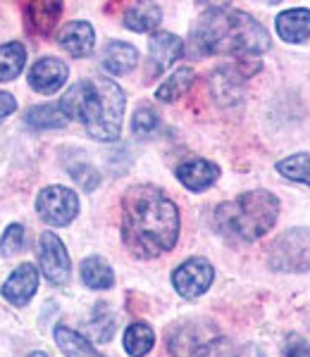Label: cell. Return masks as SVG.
<instances>
[{
	"label": "cell",
	"instance_id": "obj_1",
	"mask_svg": "<svg viewBox=\"0 0 310 357\" xmlns=\"http://www.w3.org/2000/svg\"><path fill=\"white\" fill-rule=\"evenodd\" d=\"M122 238L139 257L163 255L179 238V210L160 188H131L122 200Z\"/></svg>",
	"mask_w": 310,
	"mask_h": 357
},
{
	"label": "cell",
	"instance_id": "obj_2",
	"mask_svg": "<svg viewBox=\"0 0 310 357\" xmlns=\"http://www.w3.org/2000/svg\"><path fill=\"white\" fill-rule=\"evenodd\" d=\"M193 45L200 55H260L270 48L265 26L234 8H210L193 29Z\"/></svg>",
	"mask_w": 310,
	"mask_h": 357
},
{
	"label": "cell",
	"instance_id": "obj_3",
	"mask_svg": "<svg viewBox=\"0 0 310 357\" xmlns=\"http://www.w3.org/2000/svg\"><path fill=\"white\" fill-rule=\"evenodd\" d=\"M67 119H79L96 141H117L124 117V93L110 79H84L60 100Z\"/></svg>",
	"mask_w": 310,
	"mask_h": 357
},
{
	"label": "cell",
	"instance_id": "obj_4",
	"mask_svg": "<svg viewBox=\"0 0 310 357\" xmlns=\"http://www.w3.org/2000/svg\"><path fill=\"white\" fill-rule=\"evenodd\" d=\"M279 200L267 191H249L215 210V224L222 234L239 241H256L274 227Z\"/></svg>",
	"mask_w": 310,
	"mask_h": 357
},
{
	"label": "cell",
	"instance_id": "obj_5",
	"mask_svg": "<svg viewBox=\"0 0 310 357\" xmlns=\"http://www.w3.org/2000/svg\"><path fill=\"white\" fill-rule=\"evenodd\" d=\"M272 267L306 272L310 267V229H291L272 245Z\"/></svg>",
	"mask_w": 310,
	"mask_h": 357
},
{
	"label": "cell",
	"instance_id": "obj_6",
	"mask_svg": "<svg viewBox=\"0 0 310 357\" xmlns=\"http://www.w3.org/2000/svg\"><path fill=\"white\" fill-rule=\"evenodd\" d=\"M168 345L175 357H212L220 348V338L200 324H184L170 333Z\"/></svg>",
	"mask_w": 310,
	"mask_h": 357
},
{
	"label": "cell",
	"instance_id": "obj_7",
	"mask_svg": "<svg viewBox=\"0 0 310 357\" xmlns=\"http://www.w3.org/2000/svg\"><path fill=\"white\" fill-rule=\"evenodd\" d=\"M36 210L43 222L53 224V227H65L70 224L79 212V198L72 188L65 186H48L38 193Z\"/></svg>",
	"mask_w": 310,
	"mask_h": 357
},
{
	"label": "cell",
	"instance_id": "obj_8",
	"mask_svg": "<svg viewBox=\"0 0 310 357\" xmlns=\"http://www.w3.org/2000/svg\"><path fill=\"white\" fill-rule=\"evenodd\" d=\"M212 279H215V269L203 257H191L175 269L172 274V284L179 296L184 298H198L210 289Z\"/></svg>",
	"mask_w": 310,
	"mask_h": 357
},
{
	"label": "cell",
	"instance_id": "obj_9",
	"mask_svg": "<svg viewBox=\"0 0 310 357\" xmlns=\"http://www.w3.org/2000/svg\"><path fill=\"white\" fill-rule=\"evenodd\" d=\"M38 264L50 284L62 286L70 279V255L53 231H43L38 238Z\"/></svg>",
	"mask_w": 310,
	"mask_h": 357
},
{
	"label": "cell",
	"instance_id": "obj_10",
	"mask_svg": "<svg viewBox=\"0 0 310 357\" xmlns=\"http://www.w3.org/2000/svg\"><path fill=\"white\" fill-rule=\"evenodd\" d=\"M67 74H70V69H67L62 60H57V57H43V60L34 62V67L29 69V86L36 93L53 96L55 91H60L65 86Z\"/></svg>",
	"mask_w": 310,
	"mask_h": 357
},
{
	"label": "cell",
	"instance_id": "obj_11",
	"mask_svg": "<svg viewBox=\"0 0 310 357\" xmlns=\"http://www.w3.org/2000/svg\"><path fill=\"white\" fill-rule=\"evenodd\" d=\"M184 53V43L179 36L168 31L153 33L151 41H148V60H151V77H158L165 69L175 65Z\"/></svg>",
	"mask_w": 310,
	"mask_h": 357
},
{
	"label": "cell",
	"instance_id": "obj_12",
	"mask_svg": "<svg viewBox=\"0 0 310 357\" xmlns=\"http://www.w3.org/2000/svg\"><path fill=\"white\" fill-rule=\"evenodd\" d=\"M36 289H38V272L34 264L27 262V264H20V267L10 274V279L5 281V286H3V296L8 298L15 307H24L34 298Z\"/></svg>",
	"mask_w": 310,
	"mask_h": 357
},
{
	"label": "cell",
	"instance_id": "obj_13",
	"mask_svg": "<svg viewBox=\"0 0 310 357\" xmlns=\"http://www.w3.org/2000/svg\"><path fill=\"white\" fill-rule=\"evenodd\" d=\"M217 176H220V167L215 162H208V160H203V158L186 160V162H182L179 169H177V178L193 193H200V191H205V188H210L212 183L217 181Z\"/></svg>",
	"mask_w": 310,
	"mask_h": 357
},
{
	"label": "cell",
	"instance_id": "obj_14",
	"mask_svg": "<svg viewBox=\"0 0 310 357\" xmlns=\"http://www.w3.org/2000/svg\"><path fill=\"white\" fill-rule=\"evenodd\" d=\"M96 43L94 26L89 22H70L60 33V45L67 50L72 57H86L91 55Z\"/></svg>",
	"mask_w": 310,
	"mask_h": 357
},
{
	"label": "cell",
	"instance_id": "obj_15",
	"mask_svg": "<svg viewBox=\"0 0 310 357\" xmlns=\"http://www.w3.org/2000/svg\"><path fill=\"white\" fill-rule=\"evenodd\" d=\"M277 33L286 43H301L310 38V10L294 8L277 17Z\"/></svg>",
	"mask_w": 310,
	"mask_h": 357
},
{
	"label": "cell",
	"instance_id": "obj_16",
	"mask_svg": "<svg viewBox=\"0 0 310 357\" xmlns=\"http://www.w3.org/2000/svg\"><path fill=\"white\" fill-rule=\"evenodd\" d=\"M62 15L60 3H29L24 8L27 29L36 36H48Z\"/></svg>",
	"mask_w": 310,
	"mask_h": 357
},
{
	"label": "cell",
	"instance_id": "obj_17",
	"mask_svg": "<svg viewBox=\"0 0 310 357\" xmlns=\"http://www.w3.org/2000/svg\"><path fill=\"white\" fill-rule=\"evenodd\" d=\"M139 62V50L129 43L110 41L103 48V67L110 74H127Z\"/></svg>",
	"mask_w": 310,
	"mask_h": 357
},
{
	"label": "cell",
	"instance_id": "obj_18",
	"mask_svg": "<svg viewBox=\"0 0 310 357\" xmlns=\"http://www.w3.org/2000/svg\"><path fill=\"white\" fill-rule=\"evenodd\" d=\"M163 20V10L155 3H134L124 10V26L131 31H153Z\"/></svg>",
	"mask_w": 310,
	"mask_h": 357
},
{
	"label": "cell",
	"instance_id": "obj_19",
	"mask_svg": "<svg viewBox=\"0 0 310 357\" xmlns=\"http://www.w3.org/2000/svg\"><path fill=\"white\" fill-rule=\"evenodd\" d=\"M55 341L67 357H105V355H101L89 341H86L82 333L72 331L70 326H62V324L57 326Z\"/></svg>",
	"mask_w": 310,
	"mask_h": 357
},
{
	"label": "cell",
	"instance_id": "obj_20",
	"mask_svg": "<svg viewBox=\"0 0 310 357\" xmlns=\"http://www.w3.org/2000/svg\"><path fill=\"white\" fill-rule=\"evenodd\" d=\"M82 281L94 291H105L115 284L112 267L103 257H86L82 262Z\"/></svg>",
	"mask_w": 310,
	"mask_h": 357
},
{
	"label": "cell",
	"instance_id": "obj_21",
	"mask_svg": "<svg viewBox=\"0 0 310 357\" xmlns=\"http://www.w3.org/2000/svg\"><path fill=\"white\" fill-rule=\"evenodd\" d=\"M27 65V48L24 43H5L0 45V82H13Z\"/></svg>",
	"mask_w": 310,
	"mask_h": 357
},
{
	"label": "cell",
	"instance_id": "obj_22",
	"mask_svg": "<svg viewBox=\"0 0 310 357\" xmlns=\"http://www.w3.org/2000/svg\"><path fill=\"white\" fill-rule=\"evenodd\" d=\"M67 114L62 112L60 102L57 105H38V107H31V110L27 112V124L31 126V129H38V131H45V129H62V126H67Z\"/></svg>",
	"mask_w": 310,
	"mask_h": 357
},
{
	"label": "cell",
	"instance_id": "obj_23",
	"mask_svg": "<svg viewBox=\"0 0 310 357\" xmlns=\"http://www.w3.org/2000/svg\"><path fill=\"white\" fill-rule=\"evenodd\" d=\"M193 79H196V72H193L191 67L177 69V72L172 74L168 82L158 86L155 96H158V100H163V102H175V100H179V98H182L184 93H186L189 89H191Z\"/></svg>",
	"mask_w": 310,
	"mask_h": 357
},
{
	"label": "cell",
	"instance_id": "obj_24",
	"mask_svg": "<svg viewBox=\"0 0 310 357\" xmlns=\"http://www.w3.org/2000/svg\"><path fill=\"white\" fill-rule=\"evenodd\" d=\"M155 345V333L148 324L143 321H136L131 324L127 331H124V350L131 357H143L151 353V348Z\"/></svg>",
	"mask_w": 310,
	"mask_h": 357
},
{
	"label": "cell",
	"instance_id": "obj_25",
	"mask_svg": "<svg viewBox=\"0 0 310 357\" xmlns=\"http://www.w3.org/2000/svg\"><path fill=\"white\" fill-rule=\"evenodd\" d=\"M241 79H246L244 74H234L232 69H220V72L212 74V93L220 102H237Z\"/></svg>",
	"mask_w": 310,
	"mask_h": 357
},
{
	"label": "cell",
	"instance_id": "obj_26",
	"mask_svg": "<svg viewBox=\"0 0 310 357\" xmlns=\"http://www.w3.org/2000/svg\"><path fill=\"white\" fill-rule=\"evenodd\" d=\"M277 172L289 181H298L310 186V153H298V155H289V158L279 160L277 162Z\"/></svg>",
	"mask_w": 310,
	"mask_h": 357
},
{
	"label": "cell",
	"instance_id": "obj_27",
	"mask_svg": "<svg viewBox=\"0 0 310 357\" xmlns=\"http://www.w3.org/2000/svg\"><path fill=\"white\" fill-rule=\"evenodd\" d=\"M158 124H160L158 112H155L151 105H141L139 110L134 112V117H131V131H134L136 136L153 134V131L158 129Z\"/></svg>",
	"mask_w": 310,
	"mask_h": 357
},
{
	"label": "cell",
	"instance_id": "obj_28",
	"mask_svg": "<svg viewBox=\"0 0 310 357\" xmlns=\"http://www.w3.org/2000/svg\"><path fill=\"white\" fill-rule=\"evenodd\" d=\"M96 307L98 310H96V317H94V321H91V329L96 331V341L105 343V341H110L115 333V319L105 310V305H96Z\"/></svg>",
	"mask_w": 310,
	"mask_h": 357
},
{
	"label": "cell",
	"instance_id": "obj_29",
	"mask_svg": "<svg viewBox=\"0 0 310 357\" xmlns=\"http://www.w3.org/2000/svg\"><path fill=\"white\" fill-rule=\"evenodd\" d=\"M22 245H24V227L22 224H10L5 229L3 238H0V252L3 255H15V252L22 250Z\"/></svg>",
	"mask_w": 310,
	"mask_h": 357
},
{
	"label": "cell",
	"instance_id": "obj_30",
	"mask_svg": "<svg viewBox=\"0 0 310 357\" xmlns=\"http://www.w3.org/2000/svg\"><path fill=\"white\" fill-rule=\"evenodd\" d=\"M70 176L84 188V191H89V193L101 183V174L91 165H74V167H70Z\"/></svg>",
	"mask_w": 310,
	"mask_h": 357
},
{
	"label": "cell",
	"instance_id": "obj_31",
	"mask_svg": "<svg viewBox=\"0 0 310 357\" xmlns=\"http://www.w3.org/2000/svg\"><path fill=\"white\" fill-rule=\"evenodd\" d=\"M286 357H310V343L301 338H291L286 345Z\"/></svg>",
	"mask_w": 310,
	"mask_h": 357
},
{
	"label": "cell",
	"instance_id": "obj_32",
	"mask_svg": "<svg viewBox=\"0 0 310 357\" xmlns=\"http://www.w3.org/2000/svg\"><path fill=\"white\" fill-rule=\"evenodd\" d=\"M15 110H17V100L10 93L0 91V122H3L8 114H13Z\"/></svg>",
	"mask_w": 310,
	"mask_h": 357
},
{
	"label": "cell",
	"instance_id": "obj_33",
	"mask_svg": "<svg viewBox=\"0 0 310 357\" xmlns=\"http://www.w3.org/2000/svg\"><path fill=\"white\" fill-rule=\"evenodd\" d=\"M27 357H48L45 353H31V355H27Z\"/></svg>",
	"mask_w": 310,
	"mask_h": 357
}]
</instances>
